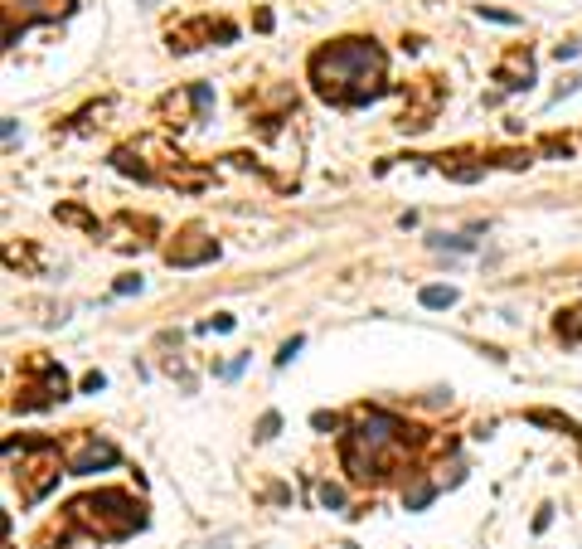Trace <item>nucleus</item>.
I'll return each mask as SVG.
<instances>
[{
	"instance_id": "10",
	"label": "nucleus",
	"mask_w": 582,
	"mask_h": 549,
	"mask_svg": "<svg viewBox=\"0 0 582 549\" xmlns=\"http://www.w3.org/2000/svg\"><path fill=\"white\" fill-rule=\"evenodd\" d=\"M320 506H325V511H345V491L325 481V486H320Z\"/></svg>"
},
{
	"instance_id": "12",
	"label": "nucleus",
	"mask_w": 582,
	"mask_h": 549,
	"mask_svg": "<svg viewBox=\"0 0 582 549\" xmlns=\"http://www.w3.org/2000/svg\"><path fill=\"white\" fill-rule=\"evenodd\" d=\"M102 389H107V374H102V369H93V374L83 379V394H102Z\"/></svg>"
},
{
	"instance_id": "11",
	"label": "nucleus",
	"mask_w": 582,
	"mask_h": 549,
	"mask_svg": "<svg viewBox=\"0 0 582 549\" xmlns=\"http://www.w3.org/2000/svg\"><path fill=\"white\" fill-rule=\"evenodd\" d=\"M277 428H282V418H277V413H262V423H258V433H253V438L267 442V438H277Z\"/></svg>"
},
{
	"instance_id": "15",
	"label": "nucleus",
	"mask_w": 582,
	"mask_h": 549,
	"mask_svg": "<svg viewBox=\"0 0 582 549\" xmlns=\"http://www.w3.org/2000/svg\"><path fill=\"white\" fill-rule=\"evenodd\" d=\"M204 330H233V316H214V321H204Z\"/></svg>"
},
{
	"instance_id": "13",
	"label": "nucleus",
	"mask_w": 582,
	"mask_h": 549,
	"mask_svg": "<svg viewBox=\"0 0 582 549\" xmlns=\"http://www.w3.org/2000/svg\"><path fill=\"white\" fill-rule=\"evenodd\" d=\"M301 345H306V340H301V335H291L287 345H282V355H277V365H291V355H296Z\"/></svg>"
},
{
	"instance_id": "6",
	"label": "nucleus",
	"mask_w": 582,
	"mask_h": 549,
	"mask_svg": "<svg viewBox=\"0 0 582 549\" xmlns=\"http://www.w3.org/2000/svg\"><path fill=\"white\" fill-rule=\"evenodd\" d=\"M121 452L112 447V442H97V438H83L78 442V452H73V462H68V471L73 476H88V471H97V467H112Z\"/></svg>"
},
{
	"instance_id": "14",
	"label": "nucleus",
	"mask_w": 582,
	"mask_h": 549,
	"mask_svg": "<svg viewBox=\"0 0 582 549\" xmlns=\"http://www.w3.org/2000/svg\"><path fill=\"white\" fill-rule=\"evenodd\" d=\"M112 292H117V297H131V292H141V277H121Z\"/></svg>"
},
{
	"instance_id": "9",
	"label": "nucleus",
	"mask_w": 582,
	"mask_h": 549,
	"mask_svg": "<svg viewBox=\"0 0 582 549\" xmlns=\"http://www.w3.org/2000/svg\"><path fill=\"white\" fill-rule=\"evenodd\" d=\"M403 501H408V511H422V506L432 501V481H417V486H412V491H408Z\"/></svg>"
},
{
	"instance_id": "1",
	"label": "nucleus",
	"mask_w": 582,
	"mask_h": 549,
	"mask_svg": "<svg viewBox=\"0 0 582 549\" xmlns=\"http://www.w3.org/2000/svg\"><path fill=\"white\" fill-rule=\"evenodd\" d=\"M384 68L388 59L374 39H340V44H330L311 59V83L335 108H364L388 88Z\"/></svg>"
},
{
	"instance_id": "7",
	"label": "nucleus",
	"mask_w": 582,
	"mask_h": 549,
	"mask_svg": "<svg viewBox=\"0 0 582 549\" xmlns=\"http://www.w3.org/2000/svg\"><path fill=\"white\" fill-rule=\"evenodd\" d=\"M529 78H534V64H529V59H524V64H505V68H500V83H505L509 93L529 88Z\"/></svg>"
},
{
	"instance_id": "5",
	"label": "nucleus",
	"mask_w": 582,
	"mask_h": 549,
	"mask_svg": "<svg viewBox=\"0 0 582 549\" xmlns=\"http://www.w3.org/2000/svg\"><path fill=\"white\" fill-rule=\"evenodd\" d=\"M209 258H218V243L204 238L199 228L185 233V243H170V248H165V263H170V268H194V263H209Z\"/></svg>"
},
{
	"instance_id": "8",
	"label": "nucleus",
	"mask_w": 582,
	"mask_h": 549,
	"mask_svg": "<svg viewBox=\"0 0 582 549\" xmlns=\"http://www.w3.org/2000/svg\"><path fill=\"white\" fill-rule=\"evenodd\" d=\"M422 307H432V312L456 307V287H422Z\"/></svg>"
},
{
	"instance_id": "3",
	"label": "nucleus",
	"mask_w": 582,
	"mask_h": 549,
	"mask_svg": "<svg viewBox=\"0 0 582 549\" xmlns=\"http://www.w3.org/2000/svg\"><path fill=\"white\" fill-rule=\"evenodd\" d=\"M64 15H73V0H5V44H15L39 20H64Z\"/></svg>"
},
{
	"instance_id": "2",
	"label": "nucleus",
	"mask_w": 582,
	"mask_h": 549,
	"mask_svg": "<svg viewBox=\"0 0 582 549\" xmlns=\"http://www.w3.org/2000/svg\"><path fill=\"white\" fill-rule=\"evenodd\" d=\"M408 423H398L393 413H359L355 433L345 438V467L355 476H384V467L398 462V452L408 447Z\"/></svg>"
},
{
	"instance_id": "16",
	"label": "nucleus",
	"mask_w": 582,
	"mask_h": 549,
	"mask_svg": "<svg viewBox=\"0 0 582 549\" xmlns=\"http://www.w3.org/2000/svg\"><path fill=\"white\" fill-rule=\"evenodd\" d=\"M311 423H315V428H320V433H330V428H335V413H315V418H311Z\"/></svg>"
},
{
	"instance_id": "4",
	"label": "nucleus",
	"mask_w": 582,
	"mask_h": 549,
	"mask_svg": "<svg viewBox=\"0 0 582 549\" xmlns=\"http://www.w3.org/2000/svg\"><path fill=\"white\" fill-rule=\"evenodd\" d=\"M54 399H68V374H64L59 365H49V360H44V379L24 389L20 409H44V404H54Z\"/></svg>"
}]
</instances>
